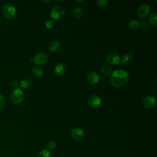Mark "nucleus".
<instances>
[{"label": "nucleus", "instance_id": "6", "mask_svg": "<svg viewBox=\"0 0 157 157\" xmlns=\"http://www.w3.org/2000/svg\"><path fill=\"white\" fill-rule=\"evenodd\" d=\"M150 12V7L147 4H142L137 9V13L139 17L145 18L148 15Z\"/></svg>", "mask_w": 157, "mask_h": 157}, {"label": "nucleus", "instance_id": "13", "mask_svg": "<svg viewBox=\"0 0 157 157\" xmlns=\"http://www.w3.org/2000/svg\"><path fill=\"white\" fill-rule=\"evenodd\" d=\"M61 48V43L58 40H55L52 41L48 45V48L51 52H56L58 51Z\"/></svg>", "mask_w": 157, "mask_h": 157}, {"label": "nucleus", "instance_id": "14", "mask_svg": "<svg viewBox=\"0 0 157 157\" xmlns=\"http://www.w3.org/2000/svg\"><path fill=\"white\" fill-rule=\"evenodd\" d=\"M32 74L34 78L39 79L42 77L43 71L38 66H34L32 69Z\"/></svg>", "mask_w": 157, "mask_h": 157}, {"label": "nucleus", "instance_id": "3", "mask_svg": "<svg viewBox=\"0 0 157 157\" xmlns=\"http://www.w3.org/2000/svg\"><path fill=\"white\" fill-rule=\"evenodd\" d=\"M3 15L9 19H13L16 16V9L11 4H6L2 8Z\"/></svg>", "mask_w": 157, "mask_h": 157}, {"label": "nucleus", "instance_id": "8", "mask_svg": "<svg viewBox=\"0 0 157 157\" xmlns=\"http://www.w3.org/2000/svg\"><path fill=\"white\" fill-rule=\"evenodd\" d=\"M88 103L92 108H98L101 104V99L99 96L96 94L90 96L88 99Z\"/></svg>", "mask_w": 157, "mask_h": 157}, {"label": "nucleus", "instance_id": "11", "mask_svg": "<svg viewBox=\"0 0 157 157\" xmlns=\"http://www.w3.org/2000/svg\"><path fill=\"white\" fill-rule=\"evenodd\" d=\"M87 80L91 84H96L99 81V75L96 72L91 71L87 75Z\"/></svg>", "mask_w": 157, "mask_h": 157}, {"label": "nucleus", "instance_id": "20", "mask_svg": "<svg viewBox=\"0 0 157 157\" xmlns=\"http://www.w3.org/2000/svg\"><path fill=\"white\" fill-rule=\"evenodd\" d=\"M37 157H52V153L48 150L43 149L37 153Z\"/></svg>", "mask_w": 157, "mask_h": 157}, {"label": "nucleus", "instance_id": "7", "mask_svg": "<svg viewBox=\"0 0 157 157\" xmlns=\"http://www.w3.org/2000/svg\"><path fill=\"white\" fill-rule=\"evenodd\" d=\"M71 136L74 140L80 141V140H83L85 138V131L82 129L76 128L72 130Z\"/></svg>", "mask_w": 157, "mask_h": 157}, {"label": "nucleus", "instance_id": "16", "mask_svg": "<svg viewBox=\"0 0 157 157\" xmlns=\"http://www.w3.org/2000/svg\"><path fill=\"white\" fill-rule=\"evenodd\" d=\"M148 21L151 26H153L154 27L156 26V25H157V15L155 12L151 13L149 15Z\"/></svg>", "mask_w": 157, "mask_h": 157}, {"label": "nucleus", "instance_id": "18", "mask_svg": "<svg viewBox=\"0 0 157 157\" xmlns=\"http://www.w3.org/2000/svg\"><path fill=\"white\" fill-rule=\"evenodd\" d=\"M139 26V23L137 20H132L131 21H130L128 23V28L132 31H135L136 30Z\"/></svg>", "mask_w": 157, "mask_h": 157}, {"label": "nucleus", "instance_id": "29", "mask_svg": "<svg viewBox=\"0 0 157 157\" xmlns=\"http://www.w3.org/2000/svg\"><path fill=\"white\" fill-rule=\"evenodd\" d=\"M75 2H83V1L82 0H81V1H75Z\"/></svg>", "mask_w": 157, "mask_h": 157}, {"label": "nucleus", "instance_id": "9", "mask_svg": "<svg viewBox=\"0 0 157 157\" xmlns=\"http://www.w3.org/2000/svg\"><path fill=\"white\" fill-rule=\"evenodd\" d=\"M106 59L109 64L112 65H116L119 63L120 61V58L117 53L111 52L107 55Z\"/></svg>", "mask_w": 157, "mask_h": 157}, {"label": "nucleus", "instance_id": "25", "mask_svg": "<svg viewBox=\"0 0 157 157\" xmlns=\"http://www.w3.org/2000/svg\"><path fill=\"white\" fill-rule=\"evenodd\" d=\"M96 3L97 5L99 7H105L107 4L108 1L106 0H98L96 1Z\"/></svg>", "mask_w": 157, "mask_h": 157}, {"label": "nucleus", "instance_id": "26", "mask_svg": "<svg viewBox=\"0 0 157 157\" xmlns=\"http://www.w3.org/2000/svg\"><path fill=\"white\" fill-rule=\"evenodd\" d=\"M18 82H17V80H13V81L12 82V86L13 87L17 88V86H18Z\"/></svg>", "mask_w": 157, "mask_h": 157}, {"label": "nucleus", "instance_id": "17", "mask_svg": "<svg viewBox=\"0 0 157 157\" xmlns=\"http://www.w3.org/2000/svg\"><path fill=\"white\" fill-rule=\"evenodd\" d=\"M133 60V56L131 53H126L122 57V63L124 64H128Z\"/></svg>", "mask_w": 157, "mask_h": 157}, {"label": "nucleus", "instance_id": "19", "mask_svg": "<svg viewBox=\"0 0 157 157\" xmlns=\"http://www.w3.org/2000/svg\"><path fill=\"white\" fill-rule=\"evenodd\" d=\"M31 81L28 78H25L20 82V86L24 89H28L31 86Z\"/></svg>", "mask_w": 157, "mask_h": 157}, {"label": "nucleus", "instance_id": "2", "mask_svg": "<svg viewBox=\"0 0 157 157\" xmlns=\"http://www.w3.org/2000/svg\"><path fill=\"white\" fill-rule=\"evenodd\" d=\"M25 98L23 91L20 88H15L10 93V99L15 104H20L22 103Z\"/></svg>", "mask_w": 157, "mask_h": 157}, {"label": "nucleus", "instance_id": "12", "mask_svg": "<svg viewBox=\"0 0 157 157\" xmlns=\"http://www.w3.org/2000/svg\"><path fill=\"white\" fill-rule=\"evenodd\" d=\"M66 66L63 63H57L54 67V72L58 76H61L63 75L66 71Z\"/></svg>", "mask_w": 157, "mask_h": 157}, {"label": "nucleus", "instance_id": "15", "mask_svg": "<svg viewBox=\"0 0 157 157\" xmlns=\"http://www.w3.org/2000/svg\"><path fill=\"white\" fill-rule=\"evenodd\" d=\"M72 15L75 19L80 20L83 17V11L80 7H76L73 9Z\"/></svg>", "mask_w": 157, "mask_h": 157}, {"label": "nucleus", "instance_id": "1", "mask_svg": "<svg viewBox=\"0 0 157 157\" xmlns=\"http://www.w3.org/2000/svg\"><path fill=\"white\" fill-rule=\"evenodd\" d=\"M129 74L123 69H117L111 74L110 83L115 87L124 86L129 81Z\"/></svg>", "mask_w": 157, "mask_h": 157}, {"label": "nucleus", "instance_id": "10", "mask_svg": "<svg viewBox=\"0 0 157 157\" xmlns=\"http://www.w3.org/2000/svg\"><path fill=\"white\" fill-rule=\"evenodd\" d=\"M142 103L146 109H150L155 105L156 99L152 96H147L144 99Z\"/></svg>", "mask_w": 157, "mask_h": 157}, {"label": "nucleus", "instance_id": "27", "mask_svg": "<svg viewBox=\"0 0 157 157\" xmlns=\"http://www.w3.org/2000/svg\"><path fill=\"white\" fill-rule=\"evenodd\" d=\"M52 1H42L43 2H50Z\"/></svg>", "mask_w": 157, "mask_h": 157}, {"label": "nucleus", "instance_id": "5", "mask_svg": "<svg viewBox=\"0 0 157 157\" xmlns=\"http://www.w3.org/2000/svg\"><path fill=\"white\" fill-rule=\"evenodd\" d=\"M48 59V55L46 52H40L35 55L34 58V61L37 65H44L47 63Z\"/></svg>", "mask_w": 157, "mask_h": 157}, {"label": "nucleus", "instance_id": "24", "mask_svg": "<svg viewBox=\"0 0 157 157\" xmlns=\"http://www.w3.org/2000/svg\"><path fill=\"white\" fill-rule=\"evenodd\" d=\"M6 104V100L5 97L2 94H0V109H3L5 107Z\"/></svg>", "mask_w": 157, "mask_h": 157}, {"label": "nucleus", "instance_id": "23", "mask_svg": "<svg viewBox=\"0 0 157 157\" xmlns=\"http://www.w3.org/2000/svg\"><path fill=\"white\" fill-rule=\"evenodd\" d=\"M47 148L48 150H52L55 148V147H56V143L55 141L54 140H50L48 143H47Z\"/></svg>", "mask_w": 157, "mask_h": 157}, {"label": "nucleus", "instance_id": "22", "mask_svg": "<svg viewBox=\"0 0 157 157\" xmlns=\"http://www.w3.org/2000/svg\"><path fill=\"white\" fill-rule=\"evenodd\" d=\"M54 25H55V23L53 20H48L45 23V26L46 29H51L54 27Z\"/></svg>", "mask_w": 157, "mask_h": 157}, {"label": "nucleus", "instance_id": "4", "mask_svg": "<svg viewBox=\"0 0 157 157\" xmlns=\"http://www.w3.org/2000/svg\"><path fill=\"white\" fill-rule=\"evenodd\" d=\"M65 14V10L61 6H55L53 7L50 11V16L51 17L55 20H58L61 19Z\"/></svg>", "mask_w": 157, "mask_h": 157}, {"label": "nucleus", "instance_id": "21", "mask_svg": "<svg viewBox=\"0 0 157 157\" xmlns=\"http://www.w3.org/2000/svg\"><path fill=\"white\" fill-rule=\"evenodd\" d=\"M101 72L105 75H109L112 74V69L108 66H103L101 69Z\"/></svg>", "mask_w": 157, "mask_h": 157}, {"label": "nucleus", "instance_id": "28", "mask_svg": "<svg viewBox=\"0 0 157 157\" xmlns=\"http://www.w3.org/2000/svg\"><path fill=\"white\" fill-rule=\"evenodd\" d=\"M56 2H64V1L63 0H62V1H56Z\"/></svg>", "mask_w": 157, "mask_h": 157}]
</instances>
